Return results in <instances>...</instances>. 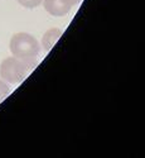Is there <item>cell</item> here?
<instances>
[{
    "instance_id": "52a82bcc",
    "label": "cell",
    "mask_w": 145,
    "mask_h": 158,
    "mask_svg": "<svg viewBox=\"0 0 145 158\" xmlns=\"http://www.w3.org/2000/svg\"><path fill=\"white\" fill-rule=\"evenodd\" d=\"M68 2L72 4V6H75V5H77V4H80L81 0H68Z\"/></svg>"
},
{
    "instance_id": "6da1fadb",
    "label": "cell",
    "mask_w": 145,
    "mask_h": 158,
    "mask_svg": "<svg viewBox=\"0 0 145 158\" xmlns=\"http://www.w3.org/2000/svg\"><path fill=\"white\" fill-rule=\"evenodd\" d=\"M38 64L37 60H22L18 57H8L0 64V76L5 82L19 84Z\"/></svg>"
},
{
    "instance_id": "8992f818",
    "label": "cell",
    "mask_w": 145,
    "mask_h": 158,
    "mask_svg": "<svg viewBox=\"0 0 145 158\" xmlns=\"http://www.w3.org/2000/svg\"><path fill=\"white\" fill-rule=\"evenodd\" d=\"M10 93V87L8 86V84L3 80H0V102H2Z\"/></svg>"
},
{
    "instance_id": "277c9868",
    "label": "cell",
    "mask_w": 145,
    "mask_h": 158,
    "mask_svg": "<svg viewBox=\"0 0 145 158\" xmlns=\"http://www.w3.org/2000/svg\"><path fill=\"white\" fill-rule=\"evenodd\" d=\"M62 35V31L57 29V28H53V29H49L44 33L43 35V39H42V44H43V49L46 52L50 51V48L54 46V43L58 41Z\"/></svg>"
},
{
    "instance_id": "5b68a950",
    "label": "cell",
    "mask_w": 145,
    "mask_h": 158,
    "mask_svg": "<svg viewBox=\"0 0 145 158\" xmlns=\"http://www.w3.org/2000/svg\"><path fill=\"white\" fill-rule=\"evenodd\" d=\"M18 3L24 8L33 9V8H37L41 5L43 3V0H18Z\"/></svg>"
},
{
    "instance_id": "7a4b0ae2",
    "label": "cell",
    "mask_w": 145,
    "mask_h": 158,
    "mask_svg": "<svg viewBox=\"0 0 145 158\" xmlns=\"http://www.w3.org/2000/svg\"><path fill=\"white\" fill-rule=\"evenodd\" d=\"M10 52L14 57L22 60H37L41 53V44L28 33H17L10 39Z\"/></svg>"
},
{
    "instance_id": "3957f363",
    "label": "cell",
    "mask_w": 145,
    "mask_h": 158,
    "mask_svg": "<svg viewBox=\"0 0 145 158\" xmlns=\"http://www.w3.org/2000/svg\"><path fill=\"white\" fill-rule=\"evenodd\" d=\"M44 9L53 17H64L72 9L68 0H43Z\"/></svg>"
}]
</instances>
